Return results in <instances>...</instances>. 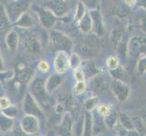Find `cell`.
<instances>
[{
    "mask_svg": "<svg viewBox=\"0 0 146 136\" xmlns=\"http://www.w3.org/2000/svg\"><path fill=\"white\" fill-rule=\"evenodd\" d=\"M30 92L32 96L36 101L42 104L46 105L48 102V93L46 89V83L41 79H36L32 81L30 84Z\"/></svg>",
    "mask_w": 146,
    "mask_h": 136,
    "instance_id": "1",
    "label": "cell"
},
{
    "mask_svg": "<svg viewBox=\"0 0 146 136\" xmlns=\"http://www.w3.org/2000/svg\"><path fill=\"white\" fill-rule=\"evenodd\" d=\"M50 42L52 47L59 51H68L72 48L73 43L66 36L58 31H53L50 34Z\"/></svg>",
    "mask_w": 146,
    "mask_h": 136,
    "instance_id": "2",
    "label": "cell"
},
{
    "mask_svg": "<svg viewBox=\"0 0 146 136\" xmlns=\"http://www.w3.org/2000/svg\"><path fill=\"white\" fill-rule=\"evenodd\" d=\"M20 125H21V129L23 130V132L27 134H35L38 132V128H39L38 119L36 116H34V115L31 114L26 115L21 120Z\"/></svg>",
    "mask_w": 146,
    "mask_h": 136,
    "instance_id": "3",
    "label": "cell"
},
{
    "mask_svg": "<svg viewBox=\"0 0 146 136\" xmlns=\"http://www.w3.org/2000/svg\"><path fill=\"white\" fill-rule=\"evenodd\" d=\"M112 90L116 96L118 101L120 102H124L126 101L129 96V87L126 84H124L123 81L117 79H113L112 82Z\"/></svg>",
    "mask_w": 146,
    "mask_h": 136,
    "instance_id": "4",
    "label": "cell"
},
{
    "mask_svg": "<svg viewBox=\"0 0 146 136\" xmlns=\"http://www.w3.org/2000/svg\"><path fill=\"white\" fill-rule=\"evenodd\" d=\"M74 122L71 114L66 113L64 114L61 123L56 126V132L60 136H71L73 133Z\"/></svg>",
    "mask_w": 146,
    "mask_h": 136,
    "instance_id": "5",
    "label": "cell"
},
{
    "mask_svg": "<svg viewBox=\"0 0 146 136\" xmlns=\"http://www.w3.org/2000/svg\"><path fill=\"white\" fill-rule=\"evenodd\" d=\"M54 70L57 74H64L70 67V58L64 51H59L54 58Z\"/></svg>",
    "mask_w": 146,
    "mask_h": 136,
    "instance_id": "6",
    "label": "cell"
},
{
    "mask_svg": "<svg viewBox=\"0 0 146 136\" xmlns=\"http://www.w3.org/2000/svg\"><path fill=\"white\" fill-rule=\"evenodd\" d=\"M24 111L27 114H31L34 116H43V112L38 106L37 102L36 101L32 94H27L24 99Z\"/></svg>",
    "mask_w": 146,
    "mask_h": 136,
    "instance_id": "7",
    "label": "cell"
},
{
    "mask_svg": "<svg viewBox=\"0 0 146 136\" xmlns=\"http://www.w3.org/2000/svg\"><path fill=\"white\" fill-rule=\"evenodd\" d=\"M47 7L55 16H63L69 8V0H51L47 3Z\"/></svg>",
    "mask_w": 146,
    "mask_h": 136,
    "instance_id": "8",
    "label": "cell"
},
{
    "mask_svg": "<svg viewBox=\"0 0 146 136\" xmlns=\"http://www.w3.org/2000/svg\"><path fill=\"white\" fill-rule=\"evenodd\" d=\"M30 2H31V0H17V1L10 5L7 8V13H9V16L12 17L13 19L17 18L27 8Z\"/></svg>",
    "mask_w": 146,
    "mask_h": 136,
    "instance_id": "9",
    "label": "cell"
},
{
    "mask_svg": "<svg viewBox=\"0 0 146 136\" xmlns=\"http://www.w3.org/2000/svg\"><path fill=\"white\" fill-rule=\"evenodd\" d=\"M143 45L144 43L139 37H133L131 39L128 44V53L130 54V57L133 60H136L142 52Z\"/></svg>",
    "mask_w": 146,
    "mask_h": 136,
    "instance_id": "10",
    "label": "cell"
},
{
    "mask_svg": "<svg viewBox=\"0 0 146 136\" xmlns=\"http://www.w3.org/2000/svg\"><path fill=\"white\" fill-rule=\"evenodd\" d=\"M25 47L27 51L32 54H38L41 52V44H40L38 38L35 36H29L25 40Z\"/></svg>",
    "mask_w": 146,
    "mask_h": 136,
    "instance_id": "11",
    "label": "cell"
},
{
    "mask_svg": "<svg viewBox=\"0 0 146 136\" xmlns=\"http://www.w3.org/2000/svg\"><path fill=\"white\" fill-rule=\"evenodd\" d=\"M38 16L40 18V21H41L43 26L50 29L52 28V27L54 26V24L55 22V17L54 16V14L50 11V10H46V9H38Z\"/></svg>",
    "mask_w": 146,
    "mask_h": 136,
    "instance_id": "12",
    "label": "cell"
},
{
    "mask_svg": "<svg viewBox=\"0 0 146 136\" xmlns=\"http://www.w3.org/2000/svg\"><path fill=\"white\" fill-rule=\"evenodd\" d=\"M123 39H124V32L121 28H115L111 34V41H112L115 49L119 50L123 46Z\"/></svg>",
    "mask_w": 146,
    "mask_h": 136,
    "instance_id": "13",
    "label": "cell"
},
{
    "mask_svg": "<svg viewBox=\"0 0 146 136\" xmlns=\"http://www.w3.org/2000/svg\"><path fill=\"white\" fill-rule=\"evenodd\" d=\"M63 79L64 78L60 75V74H52L46 82V89L47 91V93L50 94L54 92L55 89H57L59 85L62 84Z\"/></svg>",
    "mask_w": 146,
    "mask_h": 136,
    "instance_id": "14",
    "label": "cell"
},
{
    "mask_svg": "<svg viewBox=\"0 0 146 136\" xmlns=\"http://www.w3.org/2000/svg\"><path fill=\"white\" fill-rule=\"evenodd\" d=\"M90 14H91L93 21H94V22H93V27H94V28L96 29V34L98 36H102V34H104V29L103 27V19L101 17L100 13L97 11V10H93Z\"/></svg>",
    "mask_w": 146,
    "mask_h": 136,
    "instance_id": "15",
    "label": "cell"
},
{
    "mask_svg": "<svg viewBox=\"0 0 146 136\" xmlns=\"http://www.w3.org/2000/svg\"><path fill=\"white\" fill-rule=\"evenodd\" d=\"M94 132V123L93 117L90 112L86 111L84 113V131L83 136H92Z\"/></svg>",
    "mask_w": 146,
    "mask_h": 136,
    "instance_id": "16",
    "label": "cell"
},
{
    "mask_svg": "<svg viewBox=\"0 0 146 136\" xmlns=\"http://www.w3.org/2000/svg\"><path fill=\"white\" fill-rule=\"evenodd\" d=\"M10 27L9 16L2 5H0V34L7 32Z\"/></svg>",
    "mask_w": 146,
    "mask_h": 136,
    "instance_id": "17",
    "label": "cell"
},
{
    "mask_svg": "<svg viewBox=\"0 0 146 136\" xmlns=\"http://www.w3.org/2000/svg\"><path fill=\"white\" fill-rule=\"evenodd\" d=\"M79 27L81 31L84 33H87L93 28V19L88 13H85L84 17L80 19Z\"/></svg>",
    "mask_w": 146,
    "mask_h": 136,
    "instance_id": "18",
    "label": "cell"
},
{
    "mask_svg": "<svg viewBox=\"0 0 146 136\" xmlns=\"http://www.w3.org/2000/svg\"><path fill=\"white\" fill-rule=\"evenodd\" d=\"M119 121L121 123V125L123 126V128L126 131H133L134 129V124L133 118H131L125 113H120L119 114Z\"/></svg>",
    "mask_w": 146,
    "mask_h": 136,
    "instance_id": "19",
    "label": "cell"
},
{
    "mask_svg": "<svg viewBox=\"0 0 146 136\" xmlns=\"http://www.w3.org/2000/svg\"><path fill=\"white\" fill-rule=\"evenodd\" d=\"M7 44L9 50L11 51H15L17 48V44H18V36L17 33L15 31H10L7 36Z\"/></svg>",
    "mask_w": 146,
    "mask_h": 136,
    "instance_id": "20",
    "label": "cell"
},
{
    "mask_svg": "<svg viewBox=\"0 0 146 136\" xmlns=\"http://www.w3.org/2000/svg\"><path fill=\"white\" fill-rule=\"evenodd\" d=\"M33 24H34V22H33L32 17L27 13H23L21 16L18 17V20L17 22V26L20 27H23V28L31 27L33 26Z\"/></svg>",
    "mask_w": 146,
    "mask_h": 136,
    "instance_id": "21",
    "label": "cell"
},
{
    "mask_svg": "<svg viewBox=\"0 0 146 136\" xmlns=\"http://www.w3.org/2000/svg\"><path fill=\"white\" fill-rule=\"evenodd\" d=\"M33 76V71L31 69H24L17 74V80L20 84H27L31 80Z\"/></svg>",
    "mask_w": 146,
    "mask_h": 136,
    "instance_id": "22",
    "label": "cell"
},
{
    "mask_svg": "<svg viewBox=\"0 0 146 136\" xmlns=\"http://www.w3.org/2000/svg\"><path fill=\"white\" fill-rule=\"evenodd\" d=\"M13 126V120L4 113L0 114V130L1 132H8Z\"/></svg>",
    "mask_w": 146,
    "mask_h": 136,
    "instance_id": "23",
    "label": "cell"
},
{
    "mask_svg": "<svg viewBox=\"0 0 146 136\" xmlns=\"http://www.w3.org/2000/svg\"><path fill=\"white\" fill-rule=\"evenodd\" d=\"M98 103V98L97 97H90L86 100V102L84 103V106H85V109L88 112H91L93 111L95 107H96V105Z\"/></svg>",
    "mask_w": 146,
    "mask_h": 136,
    "instance_id": "24",
    "label": "cell"
},
{
    "mask_svg": "<svg viewBox=\"0 0 146 136\" xmlns=\"http://www.w3.org/2000/svg\"><path fill=\"white\" fill-rule=\"evenodd\" d=\"M110 74H112V76L113 77V79L121 80V81H122V80L125 77V75H126V74H125V71L121 66L113 70V71H110Z\"/></svg>",
    "mask_w": 146,
    "mask_h": 136,
    "instance_id": "25",
    "label": "cell"
},
{
    "mask_svg": "<svg viewBox=\"0 0 146 136\" xmlns=\"http://www.w3.org/2000/svg\"><path fill=\"white\" fill-rule=\"evenodd\" d=\"M106 64H107V67L109 69V71H113V70L118 68L120 65H119V61H118V58L115 57V56H111L107 59L106 61Z\"/></svg>",
    "mask_w": 146,
    "mask_h": 136,
    "instance_id": "26",
    "label": "cell"
},
{
    "mask_svg": "<svg viewBox=\"0 0 146 136\" xmlns=\"http://www.w3.org/2000/svg\"><path fill=\"white\" fill-rule=\"evenodd\" d=\"M86 86H87V84L84 81L77 82V84L74 85V87L73 89V92L74 94H81L86 90Z\"/></svg>",
    "mask_w": 146,
    "mask_h": 136,
    "instance_id": "27",
    "label": "cell"
},
{
    "mask_svg": "<svg viewBox=\"0 0 146 136\" xmlns=\"http://www.w3.org/2000/svg\"><path fill=\"white\" fill-rule=\"evenodd\" d=\"M133 124H134V129L136 130L139 133H143L144 131L146 130L145 127H144V124L143 123L142 118L135 117V118H133Z\"/></svg>",
    "mask_w": 146,
    "mask_h": 136,
    "instance_id": "28",
    "label": "cell"
},
{
    "mask_svg": "<svg viewBox=\"0 0 146 136\" xmlns=\"http://www.w3.org/2000/svg\"><path fill=\"white\" fill-rule=\"evenodd\" d=\"M97 112H98L100 116L107 117L108 115L111 113V108L107 104H102V105H100V106H98Z\"/></svg>",
    "mask_w": 146,
    "mask_h": 136,
    "instance_id": "29",
    "label": "cell"
},
{
    "mask_svg": "<svg viewBox=\"0 0 146 136\" xmlns=\"http://www.w3.org/2000/svg\"><path fill=\"white\" fill-rule=\"evenodd\" d=\"M74 76L75 80H77V82L84 81L85 74H84V72L81 66L74 69Z\"/></svg>",
    "mask_w": 146,
    "mask_h": 136,
    "instance_id": "30",
    "label": "cell"
},
{
    "mask_svg": "<svg viewBox=\"0 0 146 136\" xmlns=\"http://www.w3.org/2000/svg\"><path fill=\"white\" fill-rule=\"evenodd\" d=\"M80 64H81L80 56L77 54H73L71 58H70V66H71L73 69H75L80 66Z\"/></svg>",
    "mask_w": 146,
    "mask_h": 136,
    "instance_id": "31",
    "label": "cell"
},
{
    "mask_svg": "<svg viewBox=\"0 0 146 136\" xmlns=\"http://www.w3.org/2000/svg\"><path fill=\"white\" fill-rule=\"evenodd\" d=\"M85 13L86 12H85V7L84 6V4L82 2H79L76 8V13H75V20H80L84 17V15Z\"/></svg>",
    "mask_w": 146,
    "mask_h": 136,
    "instance_id": "32",
    "label": "cell"
},
{
    "mask_svg": "<svg viewBox=\"0 0 146 136\" xmlns=\"http://www.w3.org/2000/svg\"><path fill=\"white\" fill-rule=\"evenodd\" d=\"M137 69L140 74H143L146 72V56L138 60Z\"/></svg>",
    "mask_w": 146,
    "mask_h": 136,
    "instance_id": "33",
    "label": "cell"
},
{
    "mask_svg": "<svg viewBox=\"0 0 146 136\" xmlns=\"http://www.w3.org/2000/svg\"><path fill=\"white\" fill-rule=\"evenodd\" d=\"M17 110L14 106H9V107L3 110V113L10 118H14L17 115Z\"/></svg>",
    "mask_w": 146,
    "mask_h": 136,
    "instance_id": "34",
    "label": "cell"
},
{
    "mask_svg": "<svg viewBox=\"0 0 146 136\" xmlns=\"http://www.w3.org/2000/svg\"><path fill=\"white\" fill-rule=\"evenodd\" d=\"M10 106V101L7 97L6 96H2L0 97V109H6Z\"/></svg>",
    "mask_w": 146,
    "mask_h": 136,
    "instance_id": "35",
    "label": "cell"
},
{
    "mask_svg": "<svg viewBox=\"0 0 146 136\" xmlns=\"http://www.w3.org/2000/svg\"><path fill=\"white\" fill-rule=\"evenodd\" d=\"M38 69L43 73H47L49 71V64L46 61H41L38 64Z\"/></svg>",
    "mask_w": 146,
    "mask_h": 136,
    "instance_id": "36",
    "label": "cell"
},
{
    "mask_svg": "<svg viewBox=\"0 0 146 136\" xmlns=\"http://www.w3.org/2000/svg\"><path fill=\"white\" fill-rule=\"evenodd\" d=\"M125 136H140V133L137 132L136 130L126 131V133H125Z\"/></svg>",
    "mask_w": 146,
    "mask_h": 136,
    "instance_id": "37",
    "label": "cell"
},
{
    "mask_svg": "<svg viewBox=\"0 0 146 136\" xmlns=\"http://www.w3.org/2000/svg\"><path fill=\"white\" fill-rule=\"evenodd\" d=\"M4 70H5V66H4V63H3L2 55H1V53H0V72H3Z\"/></svg>",
    "mask_w": 146,
    "mask_h": 136,
    "instance_id": "38",
    "label": "cell"
},
{
    "mask_svg": "<svg viewBox=\"0 0 146 136\" xmlns=\"http://www.w3.org/2000/svg\"><path fill=\"white\" fill-rule=\"evenodd\" d=\"M124 2L126 3L128 6H133L136 2V0H124Z\"/></svg>",
    "mask_w": 146,
    "mask_h": 136,
    "instance_id": "39",
    "label": "cell"
},
{
    "mask_svg": "<svg viewBox=\"0 0 146 136\" xmlns=\"http://www.w3.org/2000/svg\"><path fill=\"white\" fill-rule=\"evenodd\" d=\"M142 120H143V124H144V127H145V129H146V113H144V114L143 115Z\"/></svg>",
    "mask_w": 146,
    "mask_h": 136,
    "instance_id": "40",
    "label": "cell"
},
{
    "mask_svg": "<svg viewBox=\"0 0 146 136\" xmlns=\"http://www.w3.org/2000/svg\"><path fill=\"white\" fill-rule=\"evenodd\" d=\"M0 136H3V135H2V134H0Z\"/></svg>",
    "mask_w": 146,
    "mask_h": 136,
    "instance_id": "41",
    "label": "cell"
}]
</instances>
